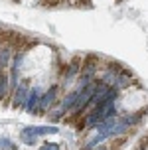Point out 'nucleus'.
Returning a JSON list of instances; mask_svg holds the SVG:
<instances>
[]
</instances>
